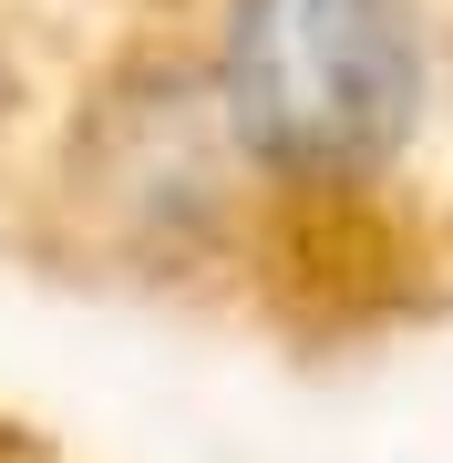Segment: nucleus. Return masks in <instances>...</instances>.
<instances>
[{
	"mask_svg": "<svg viewBox=\"0 0 453 463\" xmlns=\"http://www.w3.org/2000/svg\"><path fill=\"white\" fill-rule=\"evenodd\" d=\"M217 83L227 124L278 175H371L422 114L412 0H237Z\"/></svg>",
	"mask_w": 453,
	"mask_h": 463,
	"instance_id": "1",
	"label": "nucleus"
}]
</instances>
